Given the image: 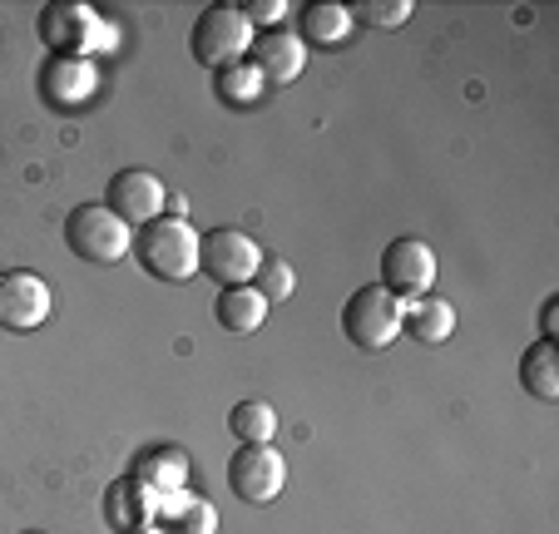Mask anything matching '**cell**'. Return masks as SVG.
I'll return each mask as SVG.
<instances>
[{
  "mask_svg": "<svg viewBox=\"0 0 559 534\" xmlns=\"http://www.w3.org/2000/svg\"><path fill=\"white\" fill-rule=\"evenodd\" d=\"M134 258L158 283H189L199 273V233L189 218H154L134 233Z\"/></svg>",
  "mask_w": 559,
  "mask_h": 534,
  "instance_id": "1",
  "label": "cell"
},
{
  "mask_svg": "<svg viewBox=\"0 0 559 534\" xmlns=\"http://www.w3.org/2000/svg\"><path fill=\"white\" fill-rule=\"evenodd\" d=\"M402 322H406V302L396 293H386L381 283L357 287L347 297V307H342V332L361 352H386L402 336Z\"/></svg>",
  "mask_w": 559,
  "mask_h": 534,
  "instance_id": "2",
  "label": "cell"
},
{
  "mask_svg": "<svg viewBox=\"0 0 559 534\" xmlns=\"http://www.w3.org/2000/svg\"><path fill=\"white\" fill-rule=\"evenodd\" d=\"M64 242H70L74 258L109 268V262H124L134 252V228L119 213H109L105 203H80L64 218Z\"/></svg>",
  "mask_w": 559,
  "mask_h": 534,
  "instance_id": "3",
  "label": "cell"
},
{
  "mask_svg": "<svg viewBox=\"0 0 559 534\" xmlns=\"http://www.w3.org/2000/svg\"><path fill=\"white\" fill-rule=\"evenodd\" d=\"M189 50L199 64L209 70H223V64H238L248 50H253V25H248L243 5H209V11L193 21Z\"/></svg>",
  "mask_w": 559,
  "mask_h": 534,
  "instance_id": "4",
  "label": "cell"
},
{
  "mask_svg": "<svg viewBox=\"0 0 559 534\" xmlns=\"http://www.w3.org/2000/svg\"><path fill=\"white\" fill-rule=\"evenodd\" d=\"M258 262H263V248H258L243 228H213L199 238V273L213 277L218 287L253 283Z\"/></svg>",
  "mask_w": 559,
  "mask_h": 534,
  "instance_id": "5",
  "label": "cell"
},
{
  "mask_svg": "<svg viewBox=\"0 0 559 534\" xmlns=\"http://www.w3.org/2000/svg\"><path fill=\"white\" fill-rule=\"evenodd\" d=\"M228 490L248 505H273L287 490V461L273 446H238L228 461Z\"/></svg>",
  "mask_w": 559,
  "mask_h": 534,
  "instance_id": "6",
  "label": "cell"
},
{
  "mask_svg": "<svg viewBox=\"0 0 559 534\" xmlns=\"http://www.w3.org/2000/svg\"><path fill=\"white\" fill-rule=\"evenodd\" d=\"M164 203H169V189L148 168H119L105 189V209L119 213L129 228H144V223L164 218Z\"/></svg>",
  "mask_w": 559,
  "mask_h": 534,
  "instance_id": "7",
  "label": "cell"
},
{
  "mask_svg": "<svg viewBox=\"0 0 559 534\" xmlns=\"http://www.w3.org/2000/svg\"><path fill=\"white\" fill-rule=\"evenodd\" d=\"M381 287H386V293H396L402 302H406V297H431V287H436V252H431V242H421V238L386 242V252H381Z\"/></svg>",
  "mask_w": 559,
  "mask_h": 534,
  "instance_id": "8",
  "label": "cell"
},
{
  "mask_svg": "<svg viewBox=\"0 0 559 534\" xmlns=\"http://www.w3.org/2000/svg\"><path fill=\"white\" fill-rule=\"evenodd\" d=\"M50 307H55V297L40 273H31V268L0 273V327L5 332H35V327H45Z\"/></svg>",
  "mask_w": 559,
  "mask_h": 534,
  "instance_id": "9",
  "label": "cell"
},
{
  "mask_svg": "<svg viewBox=\"0 0 559 534\" xmlns=\"http://www.w3.org/2000/svg\"><path fill=\"white\" fill-rule=\"evenodd\" d=\"M99 31L95 5L80 0H55L40 11V40L50 45V55H90V40Z\"/></svg>",
  "mask_w": 559,
  "mask_h": 534,
  "instance_id": "10",
  "label": "cell"
},
{
  "mask_svg": "<svg viewBox=\"0 0 559 534\" xmlns=\"http://www.w3.org/2000/svg\"><path fill=\"white\" fill-rule=\"evenodd\" d=\"M99 84V70L90 55H50L40 64V95L55 109H80Z\"/></svg>",
  "mask_w": 559,
  "mask_h": 534,
  "instance_id": "11",
  "label": "cell"
},
{
  "mask_svg": "<svg viewBox=\"0 0 559 534\" xmlns=\"http://www.w3.org/2000/svg\"><path fill=\"white\" fill-rule=\"evenodd\" d=\"M253 70L263 74V80H273V84H293L297 74L307 70V45H302V35H293V31H283V25H277V31H263L253 40Z\"/></svg>",
  "mask_w": 559,
  "mask_h": 534,
  "instance_id": "12",
  "label": "cell"
},
{
  "mask_svg": "<svg viewBox=\"0 0 559 534\" xmlns=\"http://www.w3.org/2000/svg\"><path fill=\"white\" fill-rule=\"evenodd\" d=\"M105 514H109V524H115L119 534H139V530H148V524L158 520V495L148 490L144 480L124 475V480L109 485V495H105Z\"/></svg>",
  "mask_w": 559,
  "mask_h": 534,
  "instance_id": "13",
  "label": "cell"
},
{
  "mask_svg": "<svg viewBox=\"0 0 559 534\" xmlns=\"http://www.w3.org/2000/svg\"><path fill=\"white\" fill-rule=\"evenodd\" d=\"M213 317H218V327L228 336H253L258 327L267 322V302H263V293H258L253 283L218 287V297H213Z\"/></svg>",
  "mask_w": 559,
  "mask_h": 534,
  "instance_id": "14",
  "label": "cell"
},
{
  "mask_svg": "<svg viewBox=\"0 0 559 534\" xmlns=\"http://www.w3.org/2000/svg\"><path fill=\"white\" fill-rule=\"evenodd\" d=\"M134 480H144L148 490L164 500V495L189 485V455H183L179 446H154V451H144L134 461Z\"/></svg>",
  "mask_w": 559,
  "mask_h": 534,
  "instance_id": "15",
  "label": "cell"
},
{
  "mask_svg": "<svg viewBox=\"0 0 559 534\" xmlns=\"http://www.w3.org/2000/svg\"><path fill=\"white\" fill-rule=\"evenodd\" d=\"M520 387L530 391L535 401H545V406H555L559 401V352L555 342H530L525 352H520Z\"/></svg>",
  "mask_w": 559,
  "mask_h": 534,
  "instance_id": "16",
  "label": "cell"
},
{
  "mask_svg": "<svg viewBox=\"0 0 559 534\" xmlns=\"http://www.w3.org/2000/svg\"><path fill=\"white\" fill-rule=\"evenodd\" d=\"M158 524L164 534H218V510L189 490H174L169 500H158Z\"/></svg>",
  "mask_w": 559,
  "mask_h": 534,
  "instance_id": "17",
  "label": "cell"
},
{
  "mask_svg": "<svg viewBox=\"0 0 559 534\" xmlns=\"http://www.w3.org/2000/svg\"><path fill=\"white\" fill-rule=\"evenodd\" d=\"M402 332L416 336L421 346H441L445 336L455 332V307L445 302V297H416V302H406Z\"/></svg>",
  "mask_w": 559,
  "mask_h": 534,
  "instance_id": "18",
  "label": "cell"
},
{
  "mask_svg": "<svg viewBox=\"0 0 559 534\" xmlns=\"http://www.w3.org/2000/svg\"><path fill=\"white\" fill-rule=\"evenodd\" d=\"M302 45H337L342 35L352 31V11L347 5H337V0H312V5H302Z\"/></svg>",
  "mask_w": 559,
  "mask_h": 534,
  "instance_id": "19",
  "label": "cell"
},
{
  "mask_svg": "<svg viewBox=\"0 0 559 534\" xmlns=\"http://www.w3.org/2000/svg\"><path fill=\"white\" fill-rule=\"evenodd\" d=\"M228 430L238 436V446H267L277 436V411L267 401H238L228 411Z\"/></svg>",
  "mask_w": 559,
  "mask_h": 534,
  "instance_id": "20",
  "label": "cell"
},
{
  "mask_svg": "<svg viewBox=\"0 0 559 534\" xmlns=\"http://www.w3.org/2000/svg\"><path fill=\"white\" fill-rule=\"evenodd\" d=\"M258 90H263V74H258L248 60L223 64V70L213 74V95H218L223 105H233V109H238V105H253Z\"/></svg>",
  "mask_w": 559,
  "mask_h": 534,
  "instance_id": "21",
  "label": "cell"
},
{
  "mask_svg": "<svg viewBox=\"0 0 559 534\" xmlns=\"http://www.w3.org/2000/svg\"><path fill=\"white\" fill-rule=\"evenodd\" d=\"M253 287L263 293L267 307H273V302H287V297H293V287H297V273L287 268L283 258H267V252H263V262H258V273H253Z\"/></svg>",
  "mask_w": 559,
  "mask_h": 534,
  "instance_id": "22",
  "label": "cell"
},
{
  "mask_svg": "<svg viewBox=\"0 0 559 534\" xmlns=\"http://www.w3.org/2000/svg\"><path fill=\"white\" fill-rule=\"evenodd\" d=\"M352 15L367 21V25H377V31H396V25L412 21V0H361Z\"/></svg>",
  "mask_w": 559,
  "mask_h": 534,
  "instance_id": "23",
  "label": "cell"
},
{
  "mask_svg": "<svg viewBox=\"0 0 559 534\" xmlns=\"http://www.w3.org/2000/svg\"><path fill=\"white\" fill-rule=\"evenodd\" d=\"M243 15L253 31L258 25H263V31H277V21H287V0H248Z\"/></svg>",
  "mask_w": 559,
  "mask_h": 534,
  "instance_id": "24",
  "label": "cell"
},
{
  "mask_svg": "<svg viewBox=\"0 0 559 534\" xmlns=\"http://www.w3.org/2000/svg\"><path fill=\"white\" fill-rule=\"evenodd\" d=\"M555 322H559V297H549L545 312H539V336H545V342H555Z\"/></svg>",
  "mask_w": 559,
  "mask_h": 534,
  "instance_id": "25",
  "label": "cell"
},
{
  "mask_svg": "<svg viewBox=\"0 0 559 534\" xmlns=\"http://www.w3.org/2000/svg\"><path fill=\"white\" fill-rule=\"evenodd\" d=\"M139 534H158V530H154V524H148V530H139Z\"/></svg>",
  "mask_w": 559,
  "mask_h": 534,
  "instance_id": "26",
  "label": "cell"
},
{
  "mask_svg": "<svg viewBox=\"0 0 559 534\" xmlns=\"http://www.w3.org/2000/svg\"><path fill=\"white\" fill-rule=\"evenodd\" d=\"M25 534H40V530H25Z\"/></svg>",
  "mask_w": 559,
  "mask_h": 534,
  "instance_id": "27",
  "label": "cell"
}]
</instances>
